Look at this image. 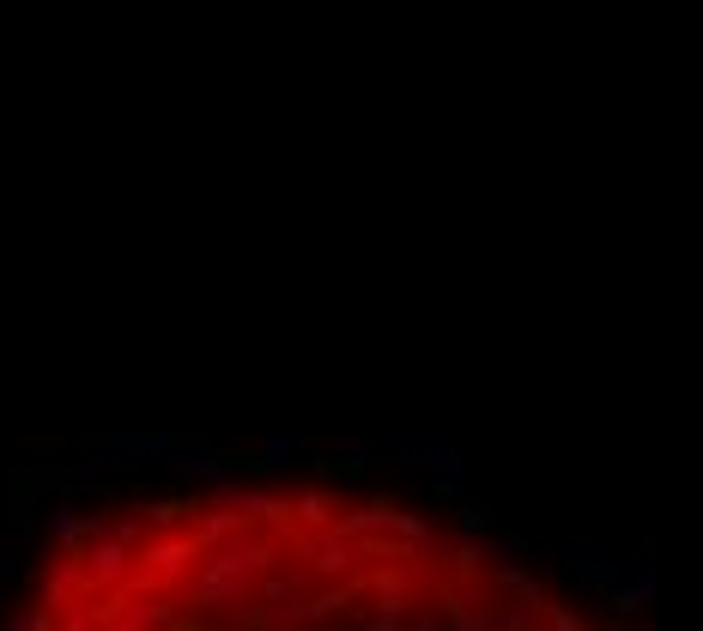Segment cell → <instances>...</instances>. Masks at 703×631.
<instances>
[{
	"label": "cell",
	"instance_id": "6da1fadb",
	"mask_svg": "<svg viewBox=\"0 0 703 631\" xmlns=\"http://www.w3.org/2000/svg\"><path fill=\"white\" fill-rule=\"evenodd\" d=\"M274 559H279V547H274V535H261V523L207 547L200 552V577L188 589V607H237L261 583V571H274Z\"/></svg>",
	"mask_w": 703,
	"mask_h": 631
},
{
	"label": "cell",
	"instance_id": "7a4b0ae2",
	"mask_svg": "<svg viewBox=\"0 0 703 631\" xmlns=\"http://www.w3.org/2000/svg\"><path fill=\"white\" fill-rule=\"evenodd\" d=\"M200 552H207V540L195 535V528H170V535H152L140 547V589H170L176 577H188V565H195Z\"/></svg>",
	"mask_w": 703,
	"mask_h": 631
},
{
	"label": "cell",
	"instance_id": "3957f363",
	"mask_svg": "<svg viewBox=\"0 0 703 631\" xmlns=\"http://www.w3.org/2000/svg\"><path fill=\"white\" fill-rule=\"evenodd\" d=\"M134 583H140V547H128L122 535L85 540V595L134 589Z\"/></svg>",
	"mask_w": 703,
	"mask_h": 631
},
{
	"label": "cell",
	"instance_id": "277c9868",
	"mask_svg": "<svg viewBox=\"0 0 703 631\" xmlns=\"http://www.w3.org/2000/svg\"><path fill=\"white\" fill-rule=\"evenodd\" d=\"M303 595H310L303 571H261V607H267V613H291Z\"/></svg>",
	"mask_w": 703,
	"mask_h": 631
},
{
	"label": "cell",
	"instance_id": "5b68a950",
	"mask_svg": "<svg viewBox=\"0 0 703 631\" xmlns=\"http://www.w3.org/2000/svg\"><path fill=\"white\" fill-rule=\"evenodd\" d=\"M122 444L140 456V468H158V473H170L176 468V456H183V437H170V432H134V437H122Z\"/></svg>",
	"mask_w": 703,
	"mask_h": 631
},
{
	"label": "cell",
	"instance_id": "8992f818",
	"mask_svg": "<svg viewBox=\"0 0 703 631\" xmlns=\"http://www.w3.org/2000/svg\"><path fill=\"white\" fill-rule=\"evenodd\" d=\"M339 510H346V504L334 498V492H303L298 504H291V523H303V528H327V523H339Z\"/></svg>",
	"mask_w": 703,
	"mask_h": 631
},
{
	"label": "cell",
	"instance_id": "52a82bcc",
	"mask_svg": "<svg viewBox=\"0 0 703 631\" xmlns=\"http://www.w3.org/2000/svg\"><path fill=\"white\" fill-rule=\"evenodd\" d=\"M170 473H188V480H224V456H212V449H200V444H188L183 456H176V468Z\"/></svg>",
	"mask_w": 703,
	"mask_h": 631
},
{
	"label": "cell",
	"instance_id": "ba28073f",
	"mask_svg": "<svg viewBox=\"0 0 703 631\" xmlns=\"http://www.w3.org/2000/svg\"><path fill=\"white\" fill-rule=\"evenodd\" d=\"M49 535H55V547H85V516H79L73 504H55V510H49Z\"/></svg>",
	"mask_w": 703,
	"mask_h": 631
},
{
	"label": "cell",
	"instance_id": "9c48e42d",
	"mask_svg": "<svg viewBox=\"0 0 703 631\" xmlns=\"http://www.w3.org/2000/svg\"><path fill=\"white\" fill-rule=\"evenodd\" d=\"M261 461H267V468H291V461H298V437H291V432H267V437H261Z\"/></svg>",
	"mask_w": 703,
	"mask_h": 631
},
{
	"label": "cell",
	"instance_id": "30bf717a",
	"mask_svg": "<svg viewBox=\"0 0 703 631\" xmlns=\"http://www.w3.org/2000/svg\"><path fill=\"white\" fill-rule=\"evenodd\" d=\"M25 547H31V516H19V528L7 535V547H0V583L19 571V552H25Z\"/></svg>",
	"mask_w": 703,
	"mask_h": 631
},
{
	"label": "cell",
	"instance_id": "8fae6325",
	"mask_svg": "<svg viewBox=\"0 0 703 631\" xmlns=\"http://www.w3.org/2000/svg\"><path fill=\"white\" fill-rule=\"evenodd\" d=\"M461 528H468V535H485V528H492V510H485L480 498H461Z\"/></svg>",
	"mask_w": 703,
	"mask_h": 631
},
{
	"label": "cell",
	"instance_id": "7c38bea8",
	"mask_svg": "<svg viewBox=\"0 0 703 631\" xmlns=\"http://www.w3.org/2000/svg\"><path fill=\"white\" fill-rule=\"evenodd\" d=\"M365 456H370L365 437H346V444H339V461H346V468H365Z\"/></svg>",
	"mask_w": 703,
	"mask_h": 631
},
{
	"label": "cell",
	"instance_id": "4fadbf2b",
	"mask_svg": "<svg viewBox=\"0 0 703 631\" xmlns=\"http://www.w3.org/2000/svg\"><path fill=\"white\" fill-rule=\"evenodd\" d=\"M110 631H152V626H140V619H116Z\"/></svg>",
	"mask_w": 703,
	"mask_h": 631
},
{
	"label": "cell",
	"instance_id": "5bb4252c",
	"mask_svg": "<svg viewBox=\"0 0 703 631\" xmlns=\"http://www.w3.org/2000/svg\"><path fill=\"white\" fill-rule=\"evenodd\" d=\"M13 631H31V613H19V619H13Z\"/></svg>",
	"mask_w": 703,
	"mask_h": 631
}]
</instances>
